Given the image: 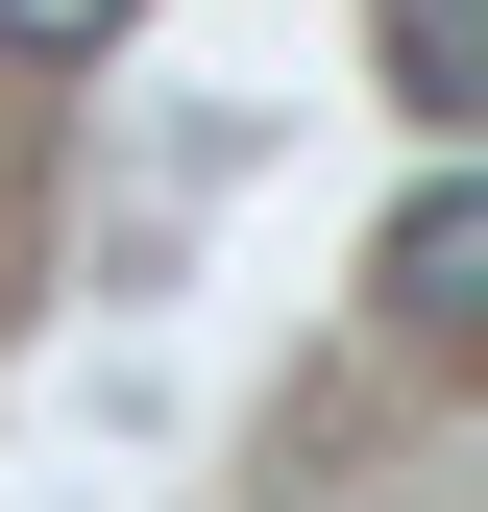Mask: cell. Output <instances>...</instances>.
<instances>
[{"instance_id":"obj_2","label":"cell","mask_w":488,"mask_h":512,"mask_svg":"<svg viewBox=\"0 0 488 512\" xmlns=\"http://www.w3.org/2000/svg\"><path fill=\"white\" fill-rule=\"evenodd\" d=\"M147 0H0V49H122Z\"/></svg>"},{"instance_id":"obj_1","label":"cell","mask_w":488,"mask_h":512,"mask_svg":"<svg viewBox=\"0 0 488 512\" xmlns=\"http://www.w3.org/2000/svg\"><path fill=\"white\" fill-rule=\"evenodd\" d=\"M391 317H415V342H488V171L391 196Z\"/></svg>"}]
</instances>
